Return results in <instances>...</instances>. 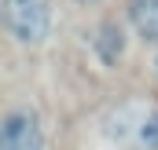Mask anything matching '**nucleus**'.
<instances>
[{
    "mask_svg": "<svg viewBox=\"0 0 158 150\" xmlns=\"http://www.w3.org/2000/svg\"><path fill=\"white\" fill-rule=\"evenodd\" d=\"M0 22L7 37L22 48H40L55 33L52 0H0Z\"/></svg>",
    "mask_w": 158,
    "mask_h": 150,
    "instance_id": "f257e3e1",
    "label": "nucleus"
},
{
    "mask_svg": "<svg viewBox=\"0 0 158 150\" xmlns=\"http://www.w3.org/2000/svg\"><path fill=\"white\" fill-rule=\"evenodd\" d=\"M103 136L121 150H158V106H114Z\"/></svg>",
    "mask_w": 158,
    "mask_h": 150,
    "instance_id": "f03ea898",
    "label": "nucleus"
},
{
    "mask_svg": "<svg viewBox=\"0 0 158 150\" xmlns=\"http://www.w3.org/2000/svg\"><path fill=\"white\" fill-rule=\"evenodd\" d=\"M0 150H48L44 121L33 106L15 103L0 117Z\"/></svg>",
    "mask_w": 158,
    "mask_h": 150,
    "instance_id": "7ed1b4c3",
    "label": "nucleus"
},
{
    "mask_svg": "<svg viewBox=\"0 0 158 150\" xmlns=\"http://www.w3.org/2000/svg\"><path fill=\"white\" fill-rule=\"evenodd\" d=\"M88 51L96 55V62L99 66H118L121 59H125V51H129V33H125V26L118 22H99L92 33H88Z\"/></svg>",
    "mask_w": 158,
    "mask_h": 150,
    "instance_id": "20e7f679",
    "label": "nucleus"
},
{
    "mask_svg": "<svg viewBox=\"0 0 158 150\" xmlns=\"http://www.w3.org/2000/svg\"><path fill=\"white\" fill-rule=\"evenodd\" d=\"M129 30L147 44H158V0H129L125 4Z\"/></svg>",
    "mask_w": 158,
    "mask_h": 150,
    "instance_id": "39448f33",
    "label": "nucleus"
},
{
    "mask_svg": "<svg viewBox=\"0 0 158 150\" xmlns=\"http://www.w3.org/2000/svg\"><path fill=\"white\" fill-rule=\"evenodd\" d=\"M66 4H77V7H88V4H103V0H66Z\"/></svg>",
    "mask_w": 158,
    "mask_h": 150,
    "instance_id": "423d86ee",
    "label": "nucleus"
},
{
    "mask_svg": "<svg viewBox=\"0 0 158 150\" xmlns=\"http://www.w3.org/2000/svg\"><path fill=\"white\" fill-rule=\"evenodd\" d=\"M155 73H158V59H155Z\"/></svg>",
    "mask_w": 158,
    "mask_h": 150,
    "instance_id": "0eeeda50",
    "label": "nucleus"
}]
</instances>
